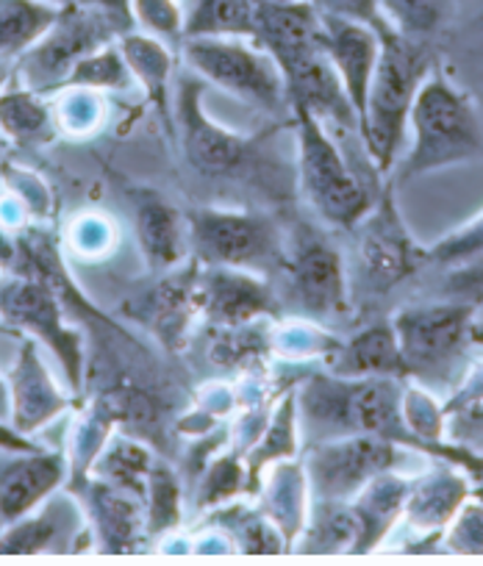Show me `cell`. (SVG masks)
Segmentation results:
<instances>
[{
  "label": "cell",
  "instance_id": "obj_1",
  "mask_svg": "<svg viewBox=\"0 0 483 566\" xmlns=\"http://www.w3.org/2000/svg\"><path fill=\"white\" fill-rule=\"evenodd\" d=\"M403 384L406 378H342L328 369L312 373L295 389L297 431L306 437V444L372 433L426 453L400 417Z\"/></svg>",
  "mask_w": 483,
  "mask_h": 566
},
{
  "label": "cell",
  "instance_id": "obj_2",
  "mask_svg": "<svg viewBox=\"0 0 483 566\" xmlns=\"http://www.w3.org/2000/svg\"><path fill=\"white\" fill-rule=\"evenodd\" d=\"M378 36H381V53H378L358 134L372 167L387 176L403 142L417 90L431 75L433 56L426 40L417 36H406L395 29H387Z\"/></svg>",
  "mask_w": 483,
  "mask_h": 566
},
{
  "label": "cell",
  "instance_id": "obj_3",
  "mask_svg": "<svg viewBox=\"0 0 483 566\" xmlns=\"http://www.w3.org/2000/svg\"><path fill=\"white\" fill-rule=\"evenodd\" d=\"M409 123L414 128V142L400 167L403 181L470 161L483 150V136L470 101L439 73L428 75L417 90Z\"/></svg>",
  "mask_w": 483,
  "mask_h": 566
},
{
  "label": "cell",
  "instance_id": "obj_4",
  "mask_svg": "<svg viewBox=\"0 0 483 566\" xmlns=\"http://www.w3.org/2000/svg\"><path fill=\"white\" fill-rule=\"evenodd\" d=\"M295 117L297 150H301V189L319 220L330 228L353 231L372 209L376 195L347 165L345 154L328 134L323 119L303 106H290Z\"/></svg>",
  "mask_w": 483,
  "mask_h": 566
},
{
  "label": "cell",
  "instance_id": "obj_5",
  "mask_svg": "<svg viewBox=\"0 0 483 566\" xmlns=\"http://www.w3.org/2000/svg\"><path fill=\"white\" fill-rule=\"evenodd\" d=\"M189 253L203 266H237L267 275L281 270L286 242L270 217L231 209H192L187 214Z\"/></svg>",
  "mask_w": 483,
  "mask_h": 566
},
{
  "label": "cell",
  "instance_id": "obj_6",
  "mask_svg": "<svg viewBox=\"0 0 483 566\" xmlns=\"http://www.w3.org/2000/svg\"><path fill=\"white\" fill-rule=\"evenodd\" d=\"M353 272H356V297L378 301L398 283L414 275L417 266L428 261V253L411 239L395 206V184H384L376 203L353 228Z\"/></svg>",
  "mask_w": 483,
  "mask_h": 566
},
{
  "label": "cell",
  "instance_id": "obj_7",
  "mask_svg": "<svg viewBox=\"0 0 483 566\" xmlns=\"http://www.w3.org/2000/svg\"><path fill=\"white\" fill-rule=\"evenodd\" d=\"M475 303L444 301L406 306L392 317L406 375L422 386H439L450 378L455 361L472 345Z\"/></svg>",
  "mask_w": 483,
  "mask_h": 566
},
{
  "label": "cell",
  "instance_id": "obj_8",
  "mask_svg": "<svg viewBox=\"0 0 483 566\" xmlns=\"http://www.w3.org/2000/svg\"><path fill=\"white\" fill-rule=\"evenodd\" d=\"M183 59L195 73L264 112H281L286 101L284 75L267 51L239 36H183Z\"/></svg>",
  "mask_w": 483,
  "mask_h": 566
},
{
  "label": "cell",
  "instance_id": "obj_9",
  "mask_svg": "<svg viewBox=\"0 0 483 566\" xmlns=\"http://www.w3.org/2000/svg\"><path fill=\"white\" fill-rule=\"evenodd\" d=\"M132 29V23L114 18V14L70 3L59 12L56 23L23 53L20 73H23L29 90L53 92L62 86L78 59L108 42H117Z\"/></svg>",
  "mask_w": 483,
  "mask_h": 566
},
{
  "label": "cell",
  "instance_id": "obj_10",
  "mask_svg": "<svg viewBox=\"0 0 483 566\" xmlns=\"http://www.w3.org/2000/svg\"><path fill=\"white\" fill-rule=\"evenodd\" d=\"M281 270L286 272V292L292 297V306L303 319L323 325L345 319L350 314L345 259L328 237L308 226L297 228Z\"/></svg>",
  "mask_w": 483,
  "mask_h": 566
},
{
  "label": "cell",
  "instance_id": "obj_11",
  "mask_svg": "<svg viewBox=\"0 0 483 566\" xmlns=\"http://www.w3.org/2000/svg\"><path fill=\"white\" fill-rule=\"evenodd\" d=\"M406 448L372 433L323 439L306 444L308 494L312 500H353L376 475L398 470L406 461Z\"/></svg>",
  "mask_w": 483,
  "mask_h": 566
},
{
  "label": "cell",
  "instance_id": "obj_12",
  "mask_svg": "<svg viewBox=\"0 0 483 566\" xmlns=\"http://www.w3.org/2000/svg\"><path fill=\"white\" fill-rule=\"evenodd\" d=\"M0 319L42 339L56 358L73 389L84 384V342L64 323L62 303L45 277L29 275L0 283Z\"/></svg>",
  "mask_w": 483,
  "mask_h": 566
},
{
  "label": "cell",
  "instance_id": "obj_13",
  "mask_svg": "<svg viewBox=\"0 0 483 566\" xmlns=\"http://www.w3.org/2000/svg\"><path fill=\"white\" fill-rule=\"evenodd\" d=\"M203 86L183 78L178 86V125H181L183 159L198 176L228 178L245 170L253 159V142L225 125L214 123L200 103Z\"/></svg>",
  "mask_w": 483,
  "mask_h": 566
},
{
  "label": "cell",
  "instance_id": "obj_14",
  "mask_svg": "<svg viewBox=\"0 0 483 566\" xmlns=\"http://www.w3.org/2000/svg\"><path fill=\"white\" fill-rule=\"evenodd\" d=\"M198 314L214 328L251 325L262 317L279 314L275 292L259 272L237 266H203L198 272Z\"/></svg>",
  "mask_w": 483,
  "mask_h": 566
},
{
  "label": "cell",
  "instance_id": "obj_15",
  "mask_svg": "<svg viewBox=\"0 0 483 566\" xmlns=\"http://www.w3.org/2000/svg\"><path fill=\"white\" fill-rule=\"evenodd\" d=\"M281 75H284L286 101L290 106H303L312 114H317L323 123H336V128L358 134V117L353 112L350 101L345 95L339 75L325 53V42L308 51L292 53V56L279 62ZM365 145V142H361Z\"/></svg>",
  "mask_w": 483,
  "mask_h": 566
},
{
  "label": "cell",
  "instance_id": "obj_16",
  "mask_svg": "<svg viewBox=\"0 0 483 566\" xmlns=\"http://www.w3.org/2000/svg\"><path fill=\"white\" fill-rule=\"evenodd\" d=\"M84 514L67 494H56L36 505L20 520L9 522L0 533V555H45L78 553L75 538H90ZM92 542V538H90Z\"/></svg>",
  "mask_w": 483,
  "mask_h": 566
},
{
  "label": "cell",
  "instance_id": "obj_17",
  "mask_svg": "<svg viewBox=\"0 0 483 566\" xmlns=\"http://www.w3.org/2000/svg\"><path fill=\"white\" fill-rule=\"evenodd\" d=\"M73 494H81L90 514V533L97 538V553H137L145 531V505L134 494L90 478L73 483Z\"/></svg>",
  "mask_w": 483,
  "mask_h": 566
},
{
  "label": "cell",
  "instance_id": "obj_18",
  "mask_svg": "<svg viewBox=\"0 0 483 566\" xmlns=\"http://www.w3.org/2000/svg\"><path fill=\"white\" fill-rule=\"evenodd\" d=\"M319 20H323L325 53L345 86V95L358 117V130H361L367 92H370L378 53H381V36L370 25L356 23V20L334 18V14H319Z\"/></svg>",
  "mask_w": 483,
  "mask_h": 566
},
{
  "label": "cell",
  "instance_id": "obj_19",
  "mask_svg": "<svg viewBox=\"0 0 483 566\" xmlns=\"http://www.w3.org/2000/svg\"><path fill=\"white\" fill-rule=\"evenodd\" d=\"M198 261H189L183 270H167V275L156 283L154 290L145 292L139 301L128 303L126 314L154 331L170 350H176L183 339L189 319L198 314Z\"/></svg>",
  "mask_w": 483,
  "mask_h": 566
},
{
  "label": "cell",
  "instance_id": "obj_20",
  "mask_svg": "<svg viewBox=\"0 0 483 566\" xmlns=\"http://www.w3.org/2000/svg\"><path fill=\"white\" fill-rule=\"evenodd\" d=\"M67 478V459L62 453L31 450L20 459L0 464V527L20 520L45 503Z\"/></svg>",
  "mask_w": 483,
  "mask_h": 566
},
{
  "label": "cell",
  "instance_id": "obj_21",
  "mask_svg": "<svg viewBox=\"0 0 483 566\" xmlns=\"http://www.w3.org/2000/svg\"><path fill=\"white\" fill-rule=\"evenodd\" d=\"M9 402H12L14 428L25 437L40 431L42 424L56 419L70 406L64 391L53 384V375L42 364L36 339H25V345L20 347L18 364L9 375Z\"/></svg>",
  "mask_w": 483,
  "mask_h": 566
},
{
  "label": "cell",
  "instance_id": "obj_22",
  "mask_svg": "<svg viewBox=\"0 0 483 566\" xmlns=\"http://www.w3.org/2000/svg\"><path fill=\"white\" fill-rule=\"evenodd\" d=\"M470 492V481L461 467L448 459H437L433 470L422 472L420 478H411L409 497L403 505L406 522L422 536H437L453 520Z\"/></svg>",
  "mask_w": 483,
  "mask_h": 566
},
{
  "label": "cell",
  "instance_id": "obj_23",
  "mask_svg": "<svg viewBox=\"0 0 483 566\" xmlns=\"http://www.w3.org/2000/svg\"><path fill=\"white\" fill-rule=\"evenodd\" d=\"M134 222L143 253L154 270H176L189 253L187 217L167 198L150 189L134 192Z\"/></svg>",
  "mask_w": 483,
  "mask_h": 566
},
{
  "label": "cell",
  "instance_id": "obj_24",
  "mask_svg": "<svg viewBox=\"0 0 483 566\" xmlns=\"http://www.w3.org/2000/svg\"><path fill=\"white\" fill-rule=\"evenodd\" d=\"M325 367L342 378H409L392 319L367 325L347 342H339L325 358Z\"/></svg>",
  "mask_w": 483,
  "mask_h": 566
},
{
  "label": "cell",
  "instance_id": "obj_25",
  "mask_svg": "<svg viewBox=\"0 0 483 566\" xmlns=\"http://www.w3.org/2000/svg\"><path fill=\"white\" fill-rule=\"evenodd\" d=\"M256 494L262 497L259 511L279 527L286 547L295 549L303 525H306L308 505H312L306 470H303L301 461L284 459L270 464L267 470L262 472Z\"/></svg>",
  "mask_w": 483,
  "mask_h": 566
},
{
  "label": "cell",
  "instance_id": "obj_26",
  "mask_svg": "<svg viewBox=\"0 0 483 566\" xmlns=\"http://www.w3.org/2000/svg\"><path fill=\"white\" fill-rule=\"evenodd\" d=\"M411 478L400 475L398 470L381 472L372 478L356 497L350 500L358 520V544L356 553H376L395 522L403 516L406 497H409Z\"/></svg>",
  "mask_w": 483,
  "mask_h": 566
},
{
  "label": "cell",
  "instance_id": "obj_27",
  "mask_svg": "<svg viewBox=\"0 0 483 566\" xmlns=\"http://www.w3.org/2000/svg\"><path fill=\"white\" fill-rule=\"evenodd\" d=\"M119 53L126 59L132 78L143 86L148 101L154 103L156 112L165 119L167 130H172L170 117V73H172V56L167 45L156 36L143 34V31L132 29L117 40Z\"/></svg>",
  "mask_w": 483,
  "mask_h": 566
},
{
  "label": "cell",
  "instance_id": "obj_28",
  "mask_svg": "<svg viewBox=\"0 0 483 566\" xmlns=\"http://www.w3.org/2000/svg\"><path fill=\"white\" fill-rule=\"evenodd\" d=\"M358 520L350 500H312L295 553L356 555Z\"/></svg>",
  "mask_w": 483,
  "mask_h": 566
},
{
  "label": "cell",
  "instance_id": "obj_29",
  "mask_svg": "<svg viewBox=\"0 0 483 566\" xmlns=\"http://www.w3.org/2000/svg\"><path fill=\"white\" fill-rule=\"evenodd\" d=\"M297 433H301L297 431V397L295 389H292L281 397V402L267 417L256 442L242 453L245 455L248 475H251L253 494H256L259 481H262V472L270 464L284 459H297Z\"/></svg>",
  "mask_w": 483,
  "mask_h": 566
},
{
  "label": "cell",
  "instance_id": "obj_30",
  "mask_svg": "<svg viewBox=\"0 0 483 566\" xmlns=\"http://www.w3.org/2000/svg\"><path fill=\"white\" fill-rule=\"evenodd\" d=\"M211 525L225 533L228 544L233 553H251V555H279L290 553L284 536L279 527L267 520L259 509L248 505L225 503L220 509H211Z\"/></svg>",
  "mask_w": 483,
  "mask_h": 566
},
{
  "label": "cell",
  "instance_id": "obj_31",
  "mask_svg": "<svg viewBox=\"0 0 483 566\" xmlns=\"http://www.w3.org/2000/svg\"><path fill=\"white\" fill-rule=\"evenodd\" d=\"M183 36H239L259 40V0H195L183 20Z\"/></svg>",
  "mask_w": 483,
  "mask_h": 566
},
{
  "label": "cell",
  "instance_id": "obj_32",
  "mask_svg": "<svg viewBox=\"0 0 483 566\" xmlns=\"http://www.w3.org/2000/svg\"><path fill=\"white\" fill-rule=\"evenodd\" d=\"M154 464V453H150L139 439L112 437L106 442V448L101 450V455H97L90 472H95V478H101V481L112 483V486L123 489V492L143 500Z\"/></svg>",
  "mask_w": 483,
  "mask_h": 566
},
{
  "label": "cell",
  "instance_id": "obj_33",
  "mask_svg": "<svg viewBox=\"0 0 483 566\" xmlns=\"http://www.w3.org/2000/svg\"><path fill=\"white\" fill-rule=\"evenodd\" d=\"M59 12L45 0H0V56L29 51L56 23Z\"/></svg>",
  "mask_w": 483,
  "mask_h": 566
},
{
  "label": "cell",
  "instance_id": "obj_34",
  "mask_svg": "<svg viewBox=\"0 0 483 566\" xmlns=\"http://www.w3.org/2000/svg\"><path fill=\"white\" fill-rule=\"evenodd\" d=\"M117 424V411H114V402L108 395H101L84 413L78 417L73 428V437H70V470H73V483L84 481L90 475L92 464L101 455V450L106 448V442L112 439V428Z\"/></svg>",
  "mask_w": 483,
  "mask_h": 566
},
{
  "label": "cell",
  "instance_id": "obj_35",
  "mask_svg": "<svg viewBox=\"0 0 483 566\" xmlns=\"http://www.w3.org/2000/svg\"><path fill=\"white\" fill-rule=\"evenodd\" d=\"M0 134L20 145L48 142L53 136L51 108L34 90H0Z\"/></svg>",
  "mask_w": 483,
  "mask_h": 566
},
{
  "label": "cell",
  "instance_id": "obj_36",
  "mask_svg": "<svg viewBox=\"0 0 483 566\" xmlns=\"http://www.w3.org/2000/svg\"><path fill=\"white\" fill-rule=\"evenodd\" d=\"M239 494H253L245 455L239 450L217 455L214 461L203 467L198 486V509H220V505L233 503V497H239Z\"/></svg>",
  "mask_w": 483,
  "mask_h": 566
},
{
  "label": "cell",
  "instance_id": "obj_37",
  "mask_svg": "<svg viewBox=\"0 0 483 566\" xmlns=\"http://www.w3.org/2000/svg\"><path fill=\"white\" fill-rule=\"evenodd\" d=\"M145 531L161 536L181 525V481L167 464L156 461L145 486Z\"/></svg>",
  "mask_w": 483,
  "mask_h": 566
},
{
  "label": "cell",
  "instance_id": "obj_38",
  "mask_svg": "<svg viewBox=\"0 0 483 566\" xmlns=\"http://www.w3.org/2000/svg\"><path fill=\"white\" fill-rule=\"evenodd\" d=\"M132 70H128L126 59L119 53V45L108 42V45L97 48V51L86 53L84 59L73 64V70L67 73V78L62 81L59 90H126L132 84Z\"/></svg>",
  "mask_w": 483,
  "mask_h": 566
},
{
  "label": "cell",
  "instance_id": "obj_39",
  "mask_svg": "<svg viewBox=\"0 0 483 566\" xmlns=\"http://www.w3.org/2000/svg\"><path fill=\"white\" fill-rule=\"evenodd\" d=\"M270 347V334L259 331L256 325H233V328H217L214 342H211L209 358L217 367L225 369H245L248 364L262 361Z\"/></svg>",
  "mask_w": 483,
  "mask_h": 566
},
{
  "label": "cell",
  "instance_id": "obj_40",
  "mask_svg": "<svg viewBox=\"0 0 483 566\" xmlns=\"http://www.w3.org/2000/svg\"><path fill=\"white\" fill-rule=\"evenodd\" d=\"M336 345H339V339L334 334L303 317L270 331V347L286 358H323L325 361L336 350Z\"/></svg>",
  "mask_w": 483,
  "mask_h": 566
},
{
  "label": "cell",
  "instance_id": "obj_41",
  "mask_svg": "<svg viewBox=\"0 0 483 566\" xmlns=\"http://www.w3.org/2000/svg\"><path fill=\"white\" fill-rule=\"evenodd\" d=\"M437 549L453 555H483V500L472 497L470 492L453 520L439 533Z\"/></svg>",
  "mask_w": 483,
  "mask_h": 566
},
{
  "label": "cell",
  "instance_id": "obj_42",
  "mask_svg": "<svg viewBox=\"0 0 483 566\" xmlns=\"http://www.w3.org/2000/svg\"><path fill=\"white\" fill-rule=\"evenodd\" d=\"M381 12L395 31L426 40L442 20L444 0H381Z\"/></svg>",
  "mask_w": 483,
  "mask_h": 566
},
{
  "label": "cell",
  "instance_id": "obj_43",
  "mask_svg": "<svg viewBox=\"0 0 483 566\" xmlns=\"http://www.w3.org/2000/svg\"><path fill=\"white\" fill-rule=\"evenodd\" d=\"M132 14L134 25H143L145 34L156 40H183V18L176 0H132Z\"/></svg>",
  "mask_w": 483,
  "mask_h": 566
},
{
  "label": "cell",
  "instance_id": "obj_44",
  "mask_svg": "<svg viewBox=\"0 0 483 566\" xmlns=\"http://www.w3.org/2000/svg\"><path fill=\"white\" fill-rule=\"evenodd\" d=\"M477 255H483V214H477L475 220L461 226L459 231L428 250V259L442 261V264H459V261L477 259Z\"/></svg>",
  "mask_w": 483,
  "mask_h": 566
},
{
  "label": "cell",
  "instance_id": "obj_45",
  "mask_svg": "<svg viewBox=\"0 0 483 566\" xmlns=\"http://www.w3.org/2000/svg\"><path fill=\"white\" fill-rule=\"evenodd\" d=\"M59 119L73 134H86V130L95 128L97 119H101V97H97V92L81 90V86H73V92L64 90Z\"/></svg>",
  "mask_w": 483,
  "mask_h": 566
},
{
  "label": "cell",
  "instance_id": "obj_46",
  "mask_svg": "<svg viewBox=\"0 0 483 566\" xmlns=\"http://www.w3.org/2000/svg\"><path fill=\"white\" fill-rule=\"evenodd\" d=\"M319 14H334V18L356 20V23L370 25L376 34H384L389 25V20L381 12V0H312Z\"/></svg>",
  "mask_w": 483,
  "mask_h": 566
},
{
  "label": "cell",
  "instance_id": "obj_47",
  "mask_svg": "<svg viewBox=\"0 0 483 566\" xmlns=\"http://www.w3.org/2000/svg\"><path fill=\"white\" fill-rule=\"evenodd\" d=\"M114 239H117V233L101 217H84L75 228V244H78L81 253H106Z\"/></svg>",
  "mask_w": 483,
  "mask_h": 566
},
{
  "label": "cell",
  "instance_id": "obj_48",
  "mask_svg": "<svg viewBox=\"0 0 483 566\" xmlns=\"http://www.w3.org/2000/svg\"><path fill=\"white\" fill-rule=\"evenodd\" d=\"M472 402H483V361L472 364L464 378L459 380V386L453 389V395L442 402L444 417L459 411V408L472 406Z\"/></svg>",
  "mask_w": 483,
  "mask_h": 566
},
{
  "label": "cell",
  "instance_id": "obj_49",
  "mask_svg": "<svg viewBox=\"0 0 483 566\" xmlns=\"http://www.w3.org/2000/svg\"><path fill=\"white\" fill-rule=\"evenodd\" d=\"M78 7L86 9H97V12L114 14V18L126 20V23L134 25V14H132V0H75ZM137 29V25H134Z\"/></svg>",
  "mask_w": 483,
  "mask_h": 566
},
{
  "label": "cell",
  "instance_id": "obj_50",
  "mask_svg": "<svg viewBox=\"0 0 483 566\" xmlns=\"http://www.w3.org/2000/svg\"><path fill=\"white\" fill-rule=\"evenodd\" d=\"M9 408H12V402H9V386L3 384V378H0V419L7 417Z\"/></svg>",
  "mask_w": 483,
  "mask_h": 566
},
{
  "label": "cell",
  "instance_id": "obj_51",
  "mask_svg": "<svg viewBox=\"0 0 483 566\" xmlns=\"http://www.w3.org/2000/svg\"><path fill=\"white\" fill-rule=\"evenodd\" d=\"M472 342H475V345H481V347H483V323H475V325H472Z\"/></svg>",
  "mask_w": 483,
  "mask_h": 566
},
{
  "label": "cell",
  "instance_id": "obj_52",
  "mask_svg": "<svg viewBox=\"0 0 483 566\" xmlns=\"http://www.w3.org/2000/svg\"><path fill=\"white\" fill-rule=\"evenodd\" d=\"M45 3H53V7L64 9V7H70V3H75V0H45Z\"/></svg>",
  "mask_w": 483,
  "mask_h": 566
},
{
  "label": "cell",
  "instance_id": "obj_53",
  "mask_svg": "<svg viewBox=\"0 0 483 566\" xmlns=\"http://www.w3.org/2000/svg\"><path fill=\"white\" fill-rule=\"evenodd\" d=\"M259 3H306V0H259Z\"/></svg>",
  "mask_w": 483,
  "mask_h": 566
},
{
  "label": "cell",
  "instance_id": "obj_54",
  "mask_svg": "<svg viewBox=\"0 0 483 566\" xmlns=\"http://www.w3.org/2000/svg\"><path fill=\"white\" fill-rule=\"evenodd\" d=\"M472 497H477V500H483V489H475V492H472Z\"/></svg>",
  "mask_w": 483,
  "mask_h": 566
},
{
  "label": "cell",
  "instance_id": "obj_55",
  "mask_svg": "<svg viewBox=\"0 0 483 566\" xmlns=\"http://www.w3.org/2000/svg\"><path fill=\"white\" fill-rule=\"evenodd\" d=\"M3 145H7V136L0 134V148H3Z\"/></svg>",
  "mask_w": 483,
  "mask_h": 566
},
{
  "label": "cell",
  "instance_id": "obj_56",
  "mask_svg": "<svg viewBox=\"0 0 483 566\" xmlns=\"http://www.w3.org/2000/svg\"><path fill=\"white\" fill-rule=\"evenodd\" d=\"M0 90H3V81H0Z\"/></svg>",
  "mask_w": 483,
  "mask_h": 566
}]
</instances>
